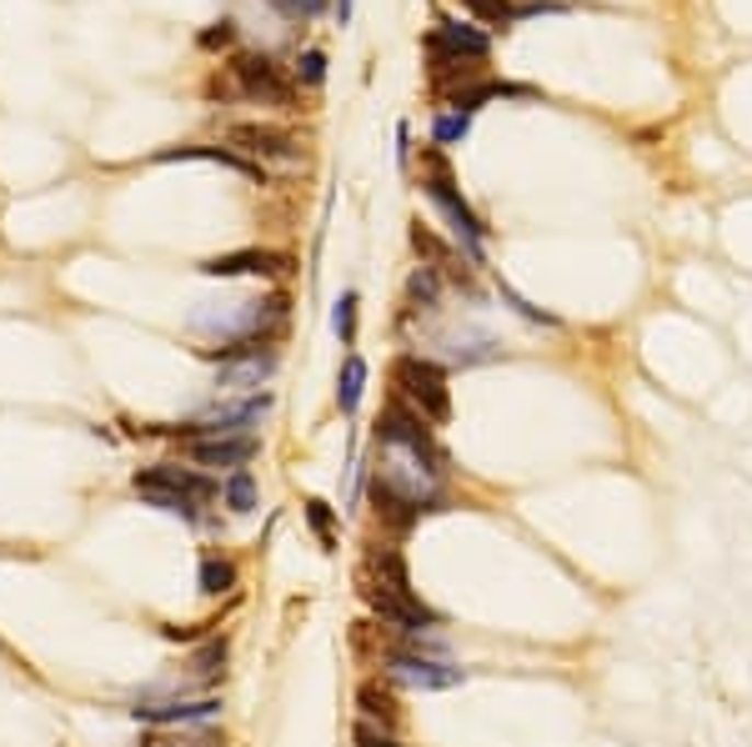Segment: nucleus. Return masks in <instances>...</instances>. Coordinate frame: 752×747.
Listing matches in <instances>:
<instances>
[{
  "mask_svg": "<svg viewBox=\"0 0 752 747\" xmlns=\"http://www.w3.org/2000/svg\"><path fill=\"white\" fill-rule=\"evenodd\" d=\"M397 161H401V166L412 161V126H407V120L397 126Z\"/></svg>",
  "mask_w": 752,
  "mask_h": 747,
  "instance_id": "nucleus-30",
  "label": "nucleus"
},
{
  "mask_svg": "<svg viewBox=\"0 0 752 747\" xmlns=\"http://www.w3.org/2000/svg\"><path fill=\"white\" fill-rule=\"evenodd\" d=\"M306 522H311V532L321 537V547H327V552L337 547V532H331V507H327V502H317V497L306 502Z\"/></svg>",
  "mask_w": 752,
  "mask_h": 747,
  "instance_id": "nucleus-26",
  "label": "nucleus"
},
{
  "mask_svg": "<svg viewBox=\"0 0 752 747\" xmlns=\"http://www.w3.org/2000/svg\"><path fill=\"white\" fill-rule=\"evenodd\" d=\"M376 447H381V467L372 476V502L397 532L436 512L442 486H447V457L432 437V422L417 416L407 402H391L376 422Z\"/></svg>",
  "mask_w": 752,
  "mask_h": 747,
  "instance_id": "nucleus-1",
  "label": "nucleus"
},
{
  "mask_svg": "<svg viewBox=\"0 0 752 747\" xmlns=\"http://www.w3.org/2000/svg\"><path fill=\"white\" fill-rule=\"evenodd\" d=\"M141 476H151V482H161V486H171V492H181V497H191L201 507V502H212L221 486L212 482V476H201L196 467H181V462H161V467H151V472H141Z\"/></svg>",
  "mask_w": 752,
  "mask_h": 747,
  "instance_id": "nucleus-13",
  "label": "nucleus"
},
{
  "mask_svg": "<svg viewBox=\"0 0 752 747\" xmlns=\"http://www.w3.org/2000/svg\"><path fill=\"white\" fill-rule=\"evenodd\" d=\"M271 412V397L266 392H251L241 397V402H221L212 406V412L201 416V422H191L186 437H251V427H261V416Z\"/></svg>",
  "mask_w": 752,
  "mask_h": 747,
  "instance_id": "nucleus-7",
  "label": "nucleus"
},
{
  "mask_svg": "<svg viewBox=\"0 0 752 747\" xmlns=\"http://www.w3.org/2000/svg\"><path fill=\"white\" fill-rule=\"evenodd\" d=\"M391 381H397V402H407L417 416H426V422H447L452 416V392H447V371L436 367L432 356L422 352H407L391 361Z\"/></svg>",
  "mask_w": 752,
  "mask_h": 747,
  "instance_id": "nucleus-3",
  "label": "nucleus"
},
{
  "mask_svg": "<svg viewBox=\"0 0 752 747\" xmlns=\"http://www.w3.org/2000/svg\"><path fill=\"white\" fill-rule=\"evenodd\" d=\"M221 497H226V507L231 512H257V476L241 467V472H231L221 482Z\"/></svg>",
  "mask_w": 752,
  "mask_h": 747,
  "instance_id": "nucleus-18",
  "label": "nucleus"
},
{
  "mask_svg": "<svg viewBox=\"0 0 752 747\" xmlns=\"http://www.w3.org/2000/svg\"><path fill=\"white\" fill-rule=\"evenodd\" d=\"M231 41H236V21H216V25H206V31L196 36V46L201 50H226Z\"/></svg>",
  "mask_w": 752,
  "mask_h": 747,
  "instance_id": "nucleus-28",
  "label": "nucleus"
},
{
  "mask_svg": "<svg viewBox=\"0 0 752 747\" xmlns=\"http://www.w3.org/2000/svg\"><path fill=\"white\" fill-rule=\"evenodd\" d=\"M422 161H426L422 191H426V196H432V206H436V211L447 216L452 237H457V241H462V251H467V262H471V266H487V256H482V241H487V226H482V216L471 211V206L462 202V191L452 186V171H447V161H442V151H426Z\"/></svg>",
  "mask_w": 752,
  "mask_h": 747,
  "instance_id": "nucleus-2",
  "label": "nucleus"
},
{
  "mask_svg": "<svg viewBox=\"0 0 752 747\" xmlns=\"http://www.w3.org/2000/svg\"><path fill=\"white\" fill-rule=\"evenodd\" d=\"M337 25H352V0H337Z\"/></svg>",
  "mask_w": 752,
  "mask_h": 747,
  "instance_id": "nucleus-31",
  "label": "nucleus"
},
{
  "mask_svg": "<svg viewBox=\"0 0 752 747\" xmlns=\"http://www.w3.org/2000/svg\"><path fill=\"white\" fill-rule=\"evenodd\" d=\"M257 447H261L257 437H196V441H186V457L196 467H216V472L226 467V476H231L257 457Z\"/></svg>",
  "mask_w": 752,
  "mask_h": 747,
  "instance_id": "nucleus-10",
  "label": "nucleus"
},
{
  "mask_svg": "<svg viewBox=\"0 0 752 747\" xmlns=\"http://www.w3.org/2000/svg\"><path fill=\"white\" fill-rule=\"evenodd\" d=\"M201 593H206V597H221V593H231V587H236V567H231V562H226V558H206V562H201Z\"/></svg>",
  "mask_w": 752,
  "mask_h": 747,
  "instance_id": "nucleus-19",
  "label": "nucleus"
},
{
  "mask_svg": "<svg viewBox=\"0 0 752 747\" xmlns=\"http://www.w3.org/2000/svg\"><path fill=\"white\" fill-rule=\"evenodd\" d=\"M216 712H221V702L201 698V702H136L130 717L151 727H191V723H212Z\"/></svg>",
  "mask_w": 752,
  "mask_h": 747,
  "instance_id": "nucleus-11",
  "label": "nucleus"
},
{
  "mask_svg": "<svg viewBox=\"0 0 752 747\" xmlns=\"http://www.w3.org/2000/svg\"><path fill=\"white\" fill-rule=\"evenodd\" d=\"M292 272V256L282 251H226L201 262V276H216V281H231V276H286Z\"/></svg>",
  "mask_w": 752,
  "mask_h": 747,
  "instance_id": "nucleus-9",
  "label": "nucleus"
},
{
  "mask_svg": "<svg viewBox=\"0 0 752 747\" xmlns=\"http://www.w3.org/2000/svg\"><path fill=\"white\" fill-rule=\"evenodd\" d=\"M467 11L482 15L487 25H512L517 21V5H512V0H467Z\"/></svg>",
  "mask_w": 752,
  "mask_h": 747,
  "instance_id": "nucleus-24",
  "label": "nucleus"
},
{
  "mask_svg": "<svg viewBox=\"0 0 752 747\" xmlns=\"http://www.w3.org/2000/svg\"><path fill=\"white\" fill-rule=\"evenodd\" d=\"M226 76L236 81V95L241 101H261V106H282V111H296V85L282 76V66L261 50H247L226 66Z\"/></svg>",
  "mask_w": 752,
  "mask_h": 747,
  "instance_id": "nucleus-4",
  "label": "nucleus"
},
{
  "mask_svg": "<svg viewBox=\"0 0 752 747\" xmlns=\"http://www.w3.org/2000/svg\"><path fill=\"white\" fill-rule=\"evenodd\" d=\"M356 747H401L397 737H387V733H376V727H356Z\"/></svg>",
  "mask_w": 752,
  "mask_h": 747,
  "instance_id": "nucleus-29",
  "label": "nucleus"
},
{
  "mask_svg": "<svg viewBox=\"0 0 752 747\" xmlns=\"http://www.w3.org/2000/svg\"><path fill=\"white\" fill-rule=\"evenodd\" d=\"M356 291H341V301H337V311H331V326H337V336H341V346H352L356 342Z\"/></svg>",
  "mask_w": 752,
  "mask_h": 747,
  "instance_id": "nucleus-21",
  "label": "nucleus"
},
{
  "mask_svg": "<svg viewBox=\"0 0 752 747\" xmlns=\"http://www.w3.org/2000/svg\"><path fill=\"white\" fill-rule=\"evenodd\" d=\"M212 356H221V371H216V387H221L226 397L236 392H257L261 381L276 371V352H271V342H226V346H206Z\"/></svg>",
  "mask_w": 752,
  "mask_h": 747,
  "instance_id": "nucleus-5",
  "label": "nucleus"
},
{
  "mask_svg": "<svg viewBox=\"0 0 752 747\" xmlns=\"http://www.w3.org/2000/svg\"><path fill=\"white\" fill-rule=\"evenodd\" d=\"M292 71H296V81H301V85H321V81H327V56H321L317 46H306L301 56H296Z\"/></svg>",
  "mask_w": 752,
  "mask_h": 747,
  "instance_id": "nucleus-22",
  "label": "nucleus"
},
{
  "mask_svg": "<svg viewBox=\"0 0 752 747\" xmlns=\"http://www.w3.org/2000/svg\"><path fill=\"white\" fill-rule=\"evenodd\" d=\"M266 5H276L286 21H311V15L327 11V0H266Z\"/></svg>",
  "mask_w": 752,
  "mask_h": 747,
  "instance_id": "nucleus-27",
  "label": "nucleus"
},
{
  "mask_svg": "<svg viewBox=\"0 0 752 747\" xmlns=\"http://www.w3.org/2000/svg\"><path fill=\"white\" fill-rule=\"evenodd\" d=\"M362 392H366V361L352 352L346 361H341V377H337V406L346 416H356V406H362Z\"/></svg>",
  "mask_w": 752,
  "mask_h": 747,
  "instance_id": "nucleus-16",
  "label": "nucleus"
},
{
  "mask_svg": "<svg viewBox=\"0 0 752 747\" xmlns=\"http://www.w3.org/2000/svg\"><path fill=\"white\" fill-rule=\"evenodd\" d=\"M226 146L251 156L257 166H266V161L296 166V161H301V141H296L286 126H271V120H231V126H226Z\"/></svg>",
  "mask_w": 752,
  "mask_h": 747,
  "instance_id": "nucleus-6",
  "label": "nucleus"
},
{
  "mask_svg": "<svg viewBox=\"0 0 752 747\" xmlns=\"http://www.w3.org/2000/svg\"><path fill=\"white\" fill-rule=\"evenodd\" d=\"M436 297H442V272H436V266H417V272L407 276V301L436 311Z\"/></svg>",
  "mask_w": 752,
  "mask_h": 747,
  "instance_id": "nucleus-17",
  "label": "nucleus"
},
{
  "mask_svg": "<svg viewBox=\"0 0 752 747\" xmlns=\"http://www.w3.org/2000/svg\"><path fill=\"white\" fill-rule=\"evenodd\" d=\"M426 50H447V56L487 60V50H492V36H487V31H477L471 21H436V31L426 36Z\"/></svg>",
  "mask_w": 752,
  "mask_h": 747,
  "instance_id": "nucleus-12",
  "label": "nucleus"
},
{
  "mask_svg": "<svg viewBox=\"0 0 752 747\" xmlns=\"http://www.w3.org/2000/svg\"><path fill=\"white\" fill-rule=\"evenodd\" d=\"M161 161H216V166H231V171H241V176H251V181L266 176V166H257L251 156L221 151V146H176V151H161Z\"/></svg>",
  "mask_w": 752,
  "mask_h": 747,
  "instance_id": "nucleus-14",
  "label": "nucleus"
},
{
  "mask_svg": "<svg viewBox=\"0 0 752 747\" xmlns=\"http://www.w3.org/2000/svg\"><path fill=\"white\" fill-rule=\"evenodd\" d=\"M387 673L397 677V682H407V688H422V692H447V688H457V682H467V673L452 667L447 657L407 653V647L387 657Z\"/></svg>",
  "mask_w": 752,
  "mask_h": 747,
  "instance_id": "nucleus-8",
  "label": "nucleus"
},
{
  "mask_svg": "<svg viewBox=\"0 0 752 747\" xmlns=\"http://www.w3.org/2000/svg\"><path fill=\"white\" fill-rule=\"evenodd\" d=\"M136 497H141L146 507H156V512H171V517L196 522V502L181 497V492H171V486H161V482H151V476H141V472H136Z\"/></svg>",
  "mask_w": 752,
  "mask_h": 747,
  "instance_id": "nucleus-15",
  "label": "nucleus"
},
{
  "mask_svg": "<svg viewBox=\"0 0 752 747\" xmlns=\"http://www.w3.org/2000/svg\"><path fill=\"white\" fill-rule=\"evenodd\" d=\"M226 737L216 733V727H206V733H166V737H151L146 747H221Z\"/></svg>",
  "mask_w": 752,
  "mask_h": 747,
  "instance_id": "nucleus-23",
  "label": "nucleus"
},
{
  "mask_svg": "<svg viewBox=\"0 0 752 747\" xmlns=\"http://www.w3.org/2000/svg\"><path fill=\"white\" fill-rule=\"evenodd\" d=\"M356 702H362L366 717H381V727L397 723V712H391V698H387V692H376V682H366V688L356 692Z\"/></svg>",
  "mask_w": 752,
  "mask_h": 747,
  "instance_id": "nucleus-25",
  "label": "nucleus"
},
{
  "mask_svg": "<svg viewBox=\"0 0 752 747\" xmlns=\"http://www.w3.org/2000/svg\"><path fill=\"white\" fill-rule=\"evenodd\" d=\"M471 131V116H462V111H442V116L432 120V141L436 146H462Z\"/></svg>",
  "mask_w": 752,
  "mask_h": 747,
  "instance_id": "nucleus-20",
  "label": "nucleus"
}]
</instances>
